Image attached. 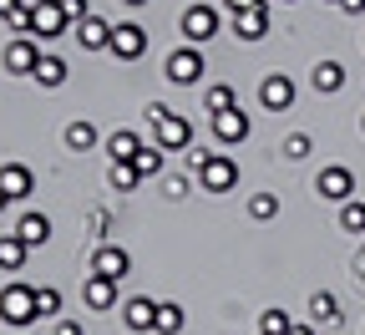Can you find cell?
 Listing matches in <instances>:
<instances>
[{"label":"cell","instance_id":"cell-32","mask_svg":"<svg viewBox=\"0 0 365 335\" xmlns=\"http://www.w3.org/2000/svg\"><path fill=\"white\" fill-rule=\"evenodd\" d=\"M309 148H314V142H309L304 132H289V137H284V158H309Z\"/></svg>","mask_w":365,"mask_h":335},{"label":"cell","instance_id":"cell-23","mask_svg":"<svg viewBox=\"0 0 365 335\" xmlns=\"http://www.w3.org/2000/svg\"><path fill=\"white\" fill-rule=\"evenodd\" d=\"M112 188H117V194H132V188L137 183H143V173H137V163H122V158H112Z\"/></svg>","mask_w":365,"mask_h":335},{"label":"cell","instance_id":"cell-19","mask_svg":"<svg viewBox=\"0 0 365 335\" xmlns=\"http://www.w3.org/2000/svg\"><path fill=\"white\" fill-rule=\"evenodd\" d=\"M26 254H31V244L21 234H0V269H6V274H16L26 264Z\"/></svg>","mask_w":365,"mask_h":335},{"label":"cell","instance_id":"cell-1","mask_svg":"<svg viewBox=\"0 0 365 335\" xmlns=\"http://www.w3.org/2000/svg\"><path fill=\"white\" fill-rule=\"evenodd\" d=\"M0 320L16 325V330H26L31 320H41V310H36V290H31V284L11 279L6 290H0Z\"/></svg>","mask_w":365,"mask_h":335},{"label":"cell","instance_id":"cell-20","mask_svg":"<svg viewBox=\"0 0 365 335\" xmlns=\"http://www.w3.org/2000/svg\"><path fill=\"white\" fill-rule=\"evenodd\" d=\"M66 71H71V66H66L61 56H46V51H41V61H36V71H31V76H36L46 91H56V86L66 81Z\"/></svg>","mask_w":365,"mask_h":335},{"label":"cell","instance_id":"cell-43","mask_svg":"<svg viewBox=\"0 0 365 335\" xmlns=\"http://www.w3.org/2000/svg\"><path fill=\"white\" fill-rule=\"evenodd\" d=\"M122 6H132V11H137V6H148V0H122Z\"/></svg>","mask_w":365,"mask_h":335},{"label":"cell","instance_id":"cell-39","mask_svg":"<svg viewBox=\"0 0 365 335\" xmlns=\"http://www.w3.org/2000/svg\"><path fill=\"white\" fill-rule=\"evenodd\" d=\"M21 6H26V0H0V16H16Z\"/></svg>","mask_w":365,"mask_h":335},{"label":"cell","instance_id":"cell-25","mask_svg":"<svg viewBox=\"0 0 365 335\" xmlns=\"http://www.w3.org/2000/svg\"><path fill=\"white\" fill-rule=\"evenodd\" d=\"M66 148L71 153H91V148H97V127H91V122H71L66 127Z\"/></svg>","mask_w":365,"mask_h":335},{"label":"cell","instance_id":"cell-42","mask_svg":"<svg viewBox=\"0 0 365 335\" xmlns=\"http://www.w3.org/2000/svg\"><path fill=\"white\" fill-rule=\"evenodd\" d=\"M355 269H360V274H365V249H360V254H355Z\"/></svg>","mask_w":365,"mask_h":335},{"label":"cell","instance_id":"cell-13","mask_svg":"<svg viewBox=\"0 0 365 335\" xmlns=\"http://www.w3.org/2000/svg\"><path fill=\"white\" fill-rule=\"evenodd\" d=\"M132 269V254L122 249V244H97V254H91V274H112V279H122Z\"/></svg>","mask_w":365,"mask_h":335},{"label":"cell","instance_id":"cell-22","mask_svg":"<svg viewBox=\"0 0 365 335\" xmlns=\"http://www.w3.org/2000/svg\"><path fill=\"white\" fill-rule=\"evenodd\" d=\"M107 153H112V158H122V163H132L137 153H143V137L127 132V127H117V132L107 137Z\"/></svg>","mask_w":365,"mask_h":335},{"label":"cell","instance_id":"cell-45","mask_svg":"<svg viewBox=\"0 0 365 335\" xmlns=\"http://www.w3.org/2000/svg\"><path fill=\"white\" fill-rule=\"evenodd\" d=\"M330 6H340V0H330Z\"/></svg>","mask_w":365,"mask_h":335},{"label":"cell","instance_id":"cell-12","mask_svg":"<svg viewBox=\"0 0 365 335\" xmlns=\"http://www.w3.org/2000/svg\"><path fill=\"white\" fill-rule=\"evenodd\" d=\"M81 300H86V310H112V305L122 300V290H117L112 274H91V279L81 284Z\"/></svg>","mask_w":365,"mask_h":335},{"label":"cell","instance_id":"cell-44","mask_svg":"<svg viewBox=\"0 0 365 335\" xmlns=\"http://www.w3.org/2000/svg\"><path fill=\"white\" fill-rule=\"evenodd\" d=\"M360 132H365V117H360Z\"/></svg>","mask_w":365,"mask_h":335},{"label":"cell","instance_id":"cell-11","mask_svg":"<svg viewBox=\"0 0 365 335\" xmlns=\"http://www.w3.org/2000/svg\"><path fill=\"white\" fill-rule=\"evenodd\" d=\"M36 61H41L36 36H16V41L6 46V71H11V76H31V71H36Z\"/></svg>","mask_w":365,"mask_h":335},{"label":"cell","instance_id":"cell-33","mask_svg":"<svg viewBox=\"0 0 365 335\" xmlns=\"http://www.w3.org/2000/svg\"><path fill=\"white\" fill-rule=\"evenodd\" d=\"M36 310H41V320L46 315H61V295L56 290H36Z\"/></svg>","mask_w":365,"mask_h":335},{"label":"cell","instance_id":"cell-28","mask_svg":"<svg viewBox=\"0 0 365 335\" xmlns=\"http://www.w3.org/2000/svg\"><path fill=\"white\" fill-rule=\"evenodd\" d=\"M132 163H137V173H143V178H158V173H163V163H168V148H143Z\"/></svg>","mask_w":365,"mask_h":335},{"label":"cell","instance_id":"cell-24","mask_svg":"<svg viewBox=\"0 0 365 335\" xmlns=\"http://www.w3.org/2000/svg\"><path fill=\"white\" fill-rule=\"evenodd\" d=\"M234 107H239V91H234V86H208L203 112H213V117H218V112H234Z\"/></svg>","mask_w":365,"mask_h":335},{"label":"cell","instance_id":"cell-8","mask_svg":"<svg viewBox=\"0 0 365 335\" xmlns=\"http://www.w3.org/2000/svg\"><path fill=\"white\" fill-rule=\"evenodd\" d=\"M143 51H148V31L137 26V21L112 26V56H117V61H137Z\"/></svg>","mask_w":365,"mask_h":335},{"label":"cell","instance_id":"cell-4","mask_svg":"<svg viewBox=\"0 0 365 335\" xmlns=\"http://www.w3.org/2000/svg\"><path fill=\"white\" fill-rule=\"evenodd\" d=\"M198 183L203 194H228V188H239V163L228 153H208V163L198 168Z\"/></svg>","mask_w":365,"mask_h":335},{"label":"cell","instance_id":"cell-18","mask_svg":"<svg viewBox=\"0 0 365 335\" xmlns=\"http://www.w3.org/2000/svg\"><path fill=\"white\" fill-rule=\"evenodd\" d=\"M16 234L26 239V244H31V249H41V244H46V239H51V219H46V214H36V209H31V214H21V224H16Z\"/></svg>","mask_w":365,"mask_h":335},{"label":"cell","instance_id":"cell-10","mask_svg":"<svg viewBox=\"0 0 365 335\" xmlns=\"http://www.w3.org/2000/svg\"><path fill=\"white\" fill-rule=\"evenodd\" d=\"M254 132V122H249V112L244 107H234V112H218L213 117V137L223 142V148H239V142Z\"/></svg>","mask_w":365,"mask_h":335},{"label":"cell","instance_id":"cell-14","mask_svg":"<svg viewBox=\"0 0 365 335\" xmlns=\"http://www.w3.org/2000/svg\"><path fill=\"white\" fill-rule=\"evenodd\" d=\"M71 31H76V41L86 46V51H112V26H107L102 16H86V21H76Z\"/></svg>","mask_w":365,"mask_h":335},{"label":"cell","instance_id":"cell-17","mask_svg":"<svg viewBox=\"0 0 365 335\" xmlns=\"http://www.w3.org/2000/svg\"><path fill=\"white\" fill-rule=\"evenodd\" d=\"M0 188H6L11 204H16V199H26L31 188H36V178H31V168H26V163H6V168H0Z\"/></svg>","mask_w":365,"mask_h":335},{"label":"cell","instance_id":"cell-9","mask_svg":"<svg viewBox=\"0 0 365 335\" xmlns=\"http://www.w3.org/2000/svg\"><path fill=\"white\" fill-rule=\"evenodd\" d=\"M259 102H264V112H289V107H294V81H289L284 71L264 76V81H259Z\"/></svg>","mask_w":365,"mask_h":335},{"label":"cell","instance_id":"cell-26","mask_svg":"<svg viewBox=\"0 0 365 335\" xmlns=\"http://www.w3.org/2000/svg\"><path fill=\"white\" fill-rule=\"evenodd\" d=\"M158 335H178L182 330V305H173V300H163L158 305V325H153Z\"/></svg>","mask_w":365,"mask_h":335},{"label":"cell","instance_id":"cell-40","mask_svg":"<svg viewBox=\"0 0 365 335\" xmlns=\"http://www.w3.org/2000/svg\"><path fill=\"white\" fill-rule=\"evenodd\" d=\"M289 335H314V330L309 325H289Z\"/></svg>","mask_w":365,"mask_h":335},{"label":"cell","instance_id":"cell-7","mask_svg":"<svg viewBox=\"0 0 365 335\" xmlns=\"http://www.w3.org/2000/svg\"><path fill=\"white\" fill-rule=\"evenodd\" d=\"M178 26H182V41H188V46H203V41L218 36V11L213 6H188Z\"/></svg>","mask_w":365,"mask_h":335},{"label":"cell","instance_id":"cell-34","mask_svg":"<svg viewBox=\"0 0 365 335\" xmlns=\"http://www.w3.org/2000/svg\"><path fill=\"white\" fill-rule=\"evenodd\" d=\"M61 6H66V16H71V26L91 16V6H86V0H61Z\"/></svg>","mask_w":365,"mask_h":335},{"label":"cell","instance_id":"cell-29","mask_svg":"<svg viewBox=\"0 0 365 335\" xmlns=\"http://www.w3.org/2000/svg\"><path fill=\"white\" fill-rule=\"evenodd\" d=\"M309 315H314V320H340L335 295H330V290H314V295H309Z\"/></svg>","mask_w":365,"mask_h":335},{"label":"cell","instance_id":"cell-21","mask_svg":"<svg viewBox=\"0 0 365 335\" xmlns=\"http://www.w3.org/2000/svg\"><path fill=\"white\" fill-rule=\"evenodd\" d=\"M309 81H314V91H340L345 86V66L340 61H314Z\"/></svg>","mask_w":365,"mask_h":335},{"label":"cell","instance_id":"cell-46","mask_svg":"<svg viewBox=\"0 0 365 335\" xmlns=\"http://www.w3.org/2000/svg\"><path fill=\"white\" fill-rule=\"evenodd\" d=\"M284 6H294V0H284Z\"/></svg>","mask_w":365,"mask_h":335},{"label":"cell","instance_id":"cell-37","mask_svg":"<svg viewBox=\"0 0 365 335\" xmlns=\"http://www.w3.org/2000/svg\"><path fill=\"white\" fill-rule=\"evenodd\" d=\"M254 6H264V0H223V11H254Z\"/></svg>","mask_w":365,"mask_h":335},{"label":"cell","instance_id":"cell-38","mask_svg":"<svg viewBox=\"0 0 365 335\" xmlns=\"http://www.w3.org/2000/svg\"><path fill=\"white\" fill-rule=\"evenodd\" d=\"M340 11L345 16H365V0H340Z\"/></svg>","mask_w":365,"mask_h":335},{"label":"cell","instance_id":"cell-16","mask_svg":"<svg viewBox=\"0 0 365 335\" xmlns=\"http://www.w3.org/2000/svg\"><path fill=\"white\" fill-rule=\"evenodd\" d=\"M122 320H127V330L143 335V330H153V325H158V305H153L148 295H137V300H127V305H122Z\"/></svg>","mask_w":365,"mask_h":335},{"label":"cell","instance_id":"cell-35","mask_svg":"<svg viewBox=\"0 0 365 335\" xmlns=\"http://www.w3.org/2000/svg\"><path fill=\"white\" fill-rule=\"evenodd\" d=\"M182 163H188V173H198V168L208 163V153H203V148H188V158H182Z\"/></svg>","mask_w":365,"mask_h":335},{"label":"cell","instance_id":"cell-27","mask_svg":"<svg viewBox=\"0 0 365 335\" xmlns=\"http://www.w3.org/2000/svg\"><path fill=\"white\" fill-rule=\"evenodd\" d=\"M340 229L345 234H365V204L360 199H345L340 204Z\"/></svg>","mask_w":365,"mask_h":335},{"label":"cell","instance_id":"cell-41","mask_svg":"<svg viewBox=\"0 0 365 335\" xmlns=\"http://www.w3.org/2000/svg\"><path fill=\"white\" fill-rule=\"evenodd\" d=\"M11 209V194H6V188H0V214H6Z\"/></svg>","mask_w":365,"mask_h":335},{"label":"cell","instance_id":"cell-6","mask_svg":"<svg viewBox=\"0 0 365 335\" xmlns=\"http://www.w3.org/2000/svg\"><path fill=\"white\" fill-rule=\"evenodd\" d=\"M314 194L325 199V204H345V199H355V173L340 168V163H330L325 173L314 178Z\"/></svg>","mask_w":365,"mask_h":335},{"label":"cell","instance_id":"cell-3","mask_svg":"<svg viewBox=\"0 0 365 335\" xmlns=\"http://www.w3.org/2000/svg\"><path fill=\"white\" fill-rule=\"evenodd\" d=\"M203 71H208V66H203V51H198V46H188V41H182L178 51L163 61V76H168L173 86H198Z\"/></svg>","mask_w":365,"mask_h":335},{"label":"cell","instance_id":"cell-36","mask_svg":"<svg viewBox=\"0 0 365 335\" xmlns=\"http://www.w3.org/2000/svg\"><path fill=\"white\" fill-rule=\"evenodd\" d=\"M56 335H86L81 320H56Z\"/></svg>","mask_w":365,"mask_h":335},{"label":"cell","instance_id":"cell-5","mask_svg":"<svg viewBox=\"0 0 365 335\" xmlns=\"http://www.w3.org/2000/svg\"><path fill=\"white\" fill-rule=\"evenodd\" d=\"M158 148H168V153H182V148H193V122L182 117V112H163L158 117Z\"/></svg>","mask_w":365,"mask_h":335},{"label":"cell","instance_id":"cell-15","mask_svg":"<svg viewBox=\"0 0 365 335\" xmlns=\"http://www.w3.org/2000/svg\"><path fill=\"white\" fill-rule=\"evenodd\" d=\"M234 36H239V41H264V36H269V11H264V6L234 11Z\"/></svg>","mask_w":365,"mask_h":335},{"label":"cell","instance_id":"cell-2","mask_svg":"<svg viewBox=\"0 0 365 335\" xmlns=\"http://www.w3.org/2000/svg\"><path fill=\"white\" fill-rule=\"evenodd\" d=\"M71 31V16L61 0H31V36L36 41H56Z\"/></svg>","mask_w":365,"mask_h":335},{"label":"cell","instance_id":"cell-30","mask_svg":"<svg viewBox=\"0 0 365 335\" xmlns=\"http://www.w3.org/2000/svg\"><path fill=\"white\" fill-rule=\"evenodd\" d=\"M249 219H259V224L279 219V199H274V194H254V199H249Z\"/></svg>","mask_w":365,"mask_h":335},{"label":"cell","instance_id":"cell-31","mask_svg":"<svg viewBox=\"0 0 365 335\" xmlns=\"http://www.w3.org/2000/svg\"><path fill=\"white\" fill-rule=\"evenodd\" d=\"M289 325H294V320H289L284 310H264V315H259V335H289Z\"/></svg>","mask_w":365,"mask_h":335}]
</instances>
